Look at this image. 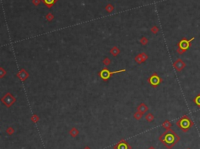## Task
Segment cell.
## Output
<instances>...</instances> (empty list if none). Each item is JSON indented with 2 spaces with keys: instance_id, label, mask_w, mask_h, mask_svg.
<instances>
[{
  "instance_id": "18",
  "label": "cell",
  "mask_w": 200,
  "mask_h": 149,
  "mask_svg": "<svg viewBox=\"0 0 200 149\" xmlns=\"http://www.w3.org/2000/svg\"><path fill=\"white\" fill-rule=\"evenodd\" d=\"M134 117L136 119H138V120H139V119H141V117H142V113H141V112H136L134 114Z\"/></svg>"
},
{
  "instance_id": "7",
  "label": "cell",
  "mask_w": 200,
  "mask_h": 149,
  "mask_svg": "<svg viewBox=\"0 0 200 149\" xmlns=\"http://www.w3.org/2000/svg\"><path fill=\"white\" fill-rule=\"evenodd\" d=\"M173 66L177 72H181V70H183L185 68V66H186V63H185L181 59H177L173 63Z\"/></svg>"
},
{
  "instance_id": "1",
  "label": "cell",
  "mask_w": 200,
  "mask_h": 149,
  "mask_svg": "<svg viewBox=\"0 0 200 149\" xmlns=\"http://www.w3.org/2000/svg\"><path fill=\"white\" fill-rule=\"evenodd\" d=\"M160 140L168 149H171L180 140V137L174 131L170 129L167 130V131L162 134Z\"/></svg>"
},
{
  "instance_id": "26",
  "label": "cell",
  "mask_w": 200,
  "mask_h": 149,
  "mask_svg": "<svg viewBox=\"0 0 200 149\" xmlns=\"http://www.w3.org/2000/svg\"><path fill=\"white\" fill-rule=\"evenodd\" d=\"M33 3H34L35 6H38V5L40 3V0H33Z\"/></svg>"
},
{
  "instance_id": "2",
  "label": "cell",
  "mask_w": 200,
  "mask_h": 149,
  "mask_svg": "<svg viewBox=\"0 0 200 149\" xmlns=\"http://www.w3.org/2000/svg\"><path fill=\"white\" fill-rule=\"evenodd\" d=\"M194 125L193 121L187 116H183L177 122V126L183 131V132H188L189 129H191Z\"/></svg>"
},
{
  "instance_id": "27",
  "label": "cell",
  "mask_w": 200,
  "mask_h": 149,
  "mask_svg": "<svg viewBox=\"0 0 200 149\" xmlns=\"http://www.w3.org/2000/svg\"><path fill=\"white\" fill-rule=\"evenodd\" d=\"M7 133H10V134L13 133V129H12V128H9L8 130H7Z\"/></svg>"
},
{
  "instance_id": "13",
  "label": "cell",
  "mask_w": 200,
  "mask_h": 149,
  "mask_svg": "<svg viewBox=\"0 0 200 149\" xmlns=\"http://www.w3.org/2000/svg\"><path fill=\"white\" fill-rule=\"evenodd\" d=\"M56 1L57 0H42V2H43L47 6V7H48V8L52 7L53 5H54Z\"/></svg>"
},
{
  "instance_id": "6",
  "label": "cell",
  "mask_w": 200,
  "mask_h": 149,
  "mask_svg": "<svg viewBox=\"0 0 200 149\" xmlns=\"http://www.w3.org/2000/svg\"><path fill=\"white\" fill-rule=\"evenodd\" d=\"M148 82L150 85H152L153 88H156L163 82V80L156 73H154L148 77Z\"/></svg>"
},
{
  "instance_id": "25",
  "label": "cell",
  "mask_w": 200,
  "mask_h": 149,
  "mask_svg": "<svg viewBox=\"0 0 200 149\" xmlns=\"http://www.w3.org/2000/svg\"><path fill=\"white\" fill-rule=\"evenodd\" d=\"M31 120L34 123H37L39 120V117L38 116H36V115H33V116L31 117Z\"/></svg>"
},
{
  "instance_id": "17",
  "label": "cell",
  "mask_w": 200,
  "mask_h": 149,
  "mask_svg": "<svg viewBox=\"0 0 200 149\" xmlns=\"http://www.w3.org/2000/svg\"><path fill=\"white\" fill-rule=\"evenodd\" d=\"M140 42H141V44L142 45H146L148 44V39H147L146 37H142V38H141V40H140Z\"/></svg>"
},
{
  "instance_id": "21",
  "label": "cell",
  "mask_w": 200,
  "mask_h": 149,
  "mask_svg": "<svg viewBox=\"0 0 200 149\" xmlns=\"http://www.w3.org/2000/svg\"><path fill=\"white\" fill-rule=\"evenodd\" d=\"M113 9H114V7H113L111 4H109V5H107V6H106V10L107 12H109V13H111V12L113 10Z\"/></svg>"
},
{
  "instance_id": "12",
  "label": "cell",
  "mask_w": 200,
  "mask_h": 149,
  "mask_svg": "<svg viewBox=\"0 0 200 149\" xmlns=\"http://www.w3.org/2000/svg\"><path fill=\"white\" fill-rule=\"evenodd\" d=\"M120 52V50L117 47V46H113L111 49H110V54L113 56H117Z\"/></svg>"
},
{
  "instance_id": "14",
  "label": "cell",
  "mask_w": 200,
  "mask_h": 149,
  "mask_svg": "<svg viewBox=\"0 0 200 149\" xmlns=\"http://www.w3.org/2000/svg\"><path fill=\"white\" fill-rule=\"evenodd\" d=\"M171 126H172V124H171V123L169 121V120H166V121L163 123V126L166 130H170V128L171 127Z\"/></svg>"
},
{
  "instance_id": "20",
  "label": "cell",
  "mask_w": 200,
  "mask_h": 149,
  "mask_svg": "<svg viewBox=\"0 0 200 149\" xmlns=\"http://www.w3.org/2000/svg\"><path fill=\"white\" fill-rule=\"evenodd\" d=\"M70 133L73 137H76V136L77 135V134H78V130H77V129H75V128H73L72 130H71L70 131Z\"/></svg>"
},
{
  "instance_id": "11",
  "label": "cell",
  "mask_w": 200,
  "mask_h": 149,
  "mask_svg": "<svg viewBox=\"0 0 200 149\" xmlns=\"http://www.w3.org/2000/svg\"><path fill=\"white\" fill-rule=\"evenodd\" d=\"M148 106L145 104V103H141L138 106V108H137V110L138 112L142 113V114H144L145 112H146L148 111Z\"/></svg>"
},
{
  "instance_id": "19",
  "label": "cell",
  "mask_w": 200,
  "mask_h": 149,
  "mask_svg": "<svg viewBox=\"0 0 200 149\" xmlns=\"http://www.w3.org/2000/svg\"><path fill=\"white\" fill-rule=\"evenodd\" d=\"M103 64L105 65V66H109L110 63H111V60L108 58V57H106V58H105L104 59H103Z\"/></svg>"
},
{
  "instance_id": "16",
  "label": "cell",
  "mask_w": 200,
  "mask_h": 149,
  "mask_svg": "<svg viewBox=\"0 0 200 149\" xmlns=\"http://www.w3.org/2000/svg\"><path fill=\"white\" fill-rule=\"evenodd\" d=\"M145 119H146V120L148 122H152V121H153V119H154V116L152 114V113H148V114L146 115V116H145Z\"/></svg>"
},
{
  "instance_id": "15",
  "label": "cell",
  "mask_w": 200,
  "mask_h": 149,
  "mask_svg": "<svg viewBox=\"0 0 200 149\" xmlns=\"http://www.w3.org/2000/svg\"><path fill=\"white\" fill-rule=\"evenodd\" d=\"M194 103L198 106V107L200 108V94H198L194 99H193Z\"/></svg>"
},
{
  "instance_id": "23",
  "label": "cell",
  "mask_w": 200,
  "mask_h": 149,
  "mask_svg": "<svg viewBox=\"0 0 200 149\" xmlns=\"http://www.w3.org/2000/svg\"><path fill=\"white\" fill-rule=\"evenodd\" d=\"M151 31H152L154 34H156L157 33H158V31H159V28H158V27L153 26V27L151 28Z\"/></svg>"
},
{
  "instance_id": "4",
  "label": "cell",
  "mask_w": 200,
  "mask_h": 149,
  "mask_svg": "<svg viewBox=\"0 0 200 149\" xmlns=\"http://www.w3.org/2000/svg\"><path fill=\"white\" fill-rule=\"evenodd\" d=\"M123 72H126L125 69H119V70H116V71H113L110 72V70L107 68H103L101 71H99L98 73V76L99 77L101 78L102 80H103L104 81H107L110 78L116 73H123Z\"/></svg>"
},
{
  "instance_id": "10",
  "label": "cell",
  "mask_w": 200,
  "mask_h": 149,
  "mask_svg": "<svg viewBox=\"0 0 200 149\" xmlns=\"http://www.w3.org/2000/svg\"><path fill=\"white\" fill-rule=\"evenodd\" d=\"M114 149H131V147L127 142L122 140V141H120V143H118L117 145L114 146Z\"/></svg>"
},
{
  "instance_id": "29",
  "label": "cell",
  "mask_w": 200,
  "mask_h": 149,
  "mask_svg": "<svg viewBox=\"0 0 200 149\" xmlns=\"http://www.w3.org/2000/svg\"><path fill=\"white\" fill-rule=\"evenodd\" d=\"M85 149H90V148H89V147H86V148H85Z\"/></svg>"
},
{
  "instance_id": "8",
  "label": "cell",
  "mask_w": 200,
  "mask_h": 149,
  "mask_svg": "<svg viewBox=\"0 0 200 149\" xmlns=\"http://www.w3.org/2000/svg\"><path fill=\"white\" fill-rule=\"evenodd\" d=\"M147 59H148V55L145 52H141L135 56L134 61L136 62L138 64H141L142 62H145Z\"/></svg>"
},
{
  "instance_id": "24",
  "label": "cell",
  "mask_w": 200,
  "mask_h": 149,
  "mask_svg": "<svg viewBox=\"0 0 200 149\" xmlns=\"http://www.w3.org/2000/svg\"><path fill=\"white\" fill-rule=\"evenodd\" d=\"M6 74V71H5V69L3 67H0V78H3Z\"/></svg>"
},
{
  "instance_id": "9",
  "label": "cell",
  "mask_w": 200,
  "mask_h": 149,
  "mask_svg": "<svg viewBox=\"0 0 200 149\" xmlns=\"http://www.w3.org/2000/svg\"><path fill=\"white\" fill-rule=\"evenodd\" d=\"M28 77H29V73H28L24 69H20V71L17 73V77L19 78V79H20L21 81H26L28 78Z\"/></svg>"
},
{
  "instance_id": "5",
  "label": "cell",
  "mask_w": 200,
  "mask_h": 149,
  "mask_svg": "<svg viewBox=\"0 0 200 149\" xmlns=\"http://www.w3.org/2000/svg\"><path fill=\"white\" fill-rule=\"evenodd\" d=\"M17 99L14 97L12 94L10 93H6L2 98H1V102L2 103L6 105L7 108H10L11 106L16 102Z\"/></svg>"
},
{
  "instance_id": "3",
  "label": "cell",
  "mask_w": 200,
  "mask_h": 149,
  "mask_svg": "<svg viewBox=\"0 0 200 149\" xmlns=\"http://www.w3.org/2000/svg\"><path fill=\"white\" fill-rule=\"evenodd\" d=\"M195 40V38H191L190 40H188L185 38H182L177 44V52L179 55H182L184 52H186L188 51V49L191 47V41Z\"/></svg>"
},
{
  "instance_id": "22",
  "label": "cell",
  "mask_w": 200,
  "mask_h": 149,
  "mask_svg": "<svg viewBox=\"0 0 200 149\" xmlns=\"http://www.w3.org/2000/svg\"><path fill=\"white\" fill-rule=\"evenodd\" d=\"M45 18L47 19L48 21H52V20L54 19V17H53V15L52 13H48L47 15L45 16Z\"/></svg>"
},
{
  "instance_id": "28",
  "label": "cell",
  "mask_w": 200,
  "mask_h": 149,
  "mask_svg": "<svg viewBox=\"0 0 200 149\" xmlns=\"http://www.w3.org/2000/svg\"><path fill=\"white\" fill-rule=\"evenodd\" d=\"M148 149H156V148H155V147H150Z\"/></svg>"
}]
</instances>
